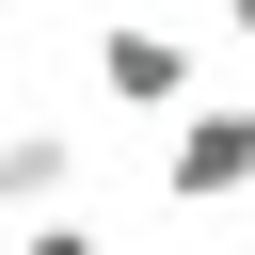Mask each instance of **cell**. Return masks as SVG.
<instances>
[{"mask_svg": "<svg viewBox=\"0 0 255 255\" xmlns=\"http://www.w3.org/2000/svg\"><path fill=\"white\" fill-rule=\"evenodd\" d=\"M159 191L175 207H239L255 191V96H191L175 143H159Z\"/></svg>", "mask_w": 255, "mask_h": 255, "instance_id": "1", "label": "cell"}, {"mask_svg": "<svg viewBox=\"0 0 255 255\" xmlns=\"http://www.w3.org/2000/svg\"><path fill=\"white\" fill-rule=\"evenodd\" d=\"M80 223V128H0V239Z\"/></svg>", "mask_w": 255, "mask_h": 255, "instance_id": "2", "label": "cell"}, {"mask_svg": "<svg viewBox=\"0 0 255 255\" xmlns=\"http://www.w3.org/2000/svg\"><path fill=\"white\" fill-rule=\"evenodd\" d=\"M96 96H112V112H191V48L143 32V16H112V32H96Z\"/></svg>", "mask_w": 255, "mask_h": 255, "instance_id": "3", "label": "cell"}, {"mask_svg": "<svg viewBox=\"0 0 255 255\" xmlns=\"http://www.w3.org/2000/svg\"><path fill=\"white\" fill-rule=\"evenodd\" d=\"M32 255H112V239H96V223H32Z\"/></svg>", "mask_w": 255, "mask_h": 255, "instance_id": "4", "label": "cell"}, {"mask_svg": "<svg viewBox=\"0 0 255 255\" xmlns=\"http://www.w3.org/2000/svg\"><path fill=\"white\" fill-rule=\"evenodd\" d=\"M223 32H239V48H255V0H223Z\"/></svg>", "mask_w": 255, "mask_h": 255, "instance_id": "5", "label": "cell"}]
</instances>
